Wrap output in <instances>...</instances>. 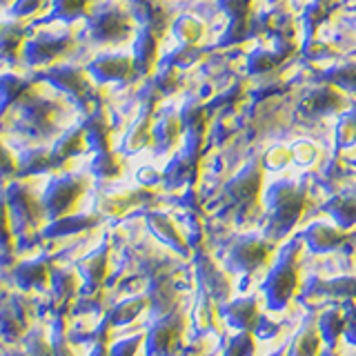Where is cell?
<instances>
[{"mask_svg": "<svg viewBox=\"0 0 356 356\" xmlns=\"http://www.w3.org/2000/svg\"><path fill=\"white\" fill-rule=\"evenodd\" d=\"M134 25H136V18H134L131 9L118 3L94 9L89 14V31L100 44H120L129 40L134 36Z\"/></svg>", "mask_w": 356, "mask_h": 356, "instance_id": "1", "label": "cell"}, {"mask_svg": "<svg viewBox=\"0 0 356 356\" xmlns=\"http://www.w3.org/2000/svg\"><path fill=\"white\" fill-rule=\"evenodd\" d=\"M87 185L89 178L81 174H67L54 178L42 192V205L44 211H47V220H58L74 214V209L87 192Z\"/></svg>", "mask_w": 356, "mask_h": 356, "instance_id": "2", "label": "cell"}, {"mask_svg": "<svg viewBox=\"0 0 356 356\" xmlns=\"http://www.w3.org/2000/svg\"><path fill=\"white\" fill-rule=\"evenodd\" d=\"M7 205L11 222H14V232L22 227V234H29L40 227V222L47 218V211L42 205V194H36L25 183H11L7 187Z\"/></svg>", "mask_w": 356, "mask_h": 356, "instance_id": "3", "label": "cell"}, {"mask_svg": "<svg viewBox=\"0 0 356 356\" xmlns=\"http://www.w3.org/2000/svg\"><path fill=\"white\" fill-rule=\"evenodd\" d=\"M267 200L274 209V218H272V225L276 234H285L292 229V225H296V220L300 218V214L305 211L307 200L303 196V192L292 183H278L270 189L267 194Z\"/></svg>", "mask_w": 356, "mask_h": 356, "instance_id": "4", "label": "cell"}, {"mask_svg": "<svg viewBox=\"0 0 356 356\" xmlns=\"http://www.w3.org/2000/svg\"><path fill=\"white\" fill-rule=\"evenodd\" d=\"M58 116L60 107L56 105V100L47 96L36 94L22 105V125H25V131L33 140L51 138L56 131L60 134V129H56L58 127Z\"/></svg>", "mask_w": 356, "mask_h": 356, "instance_id": "5", "label": "cell"}, {"mask_svg": "<svg viewBox=\"0 0 356 356\" xmlns=\"http://www.w3.org/2000/svg\"><path fill=\"white\" fill-rule=\"evenodd\" d=\"M300 111L309 116H327V114H341V111L350 109V98L334 85H323L314 89L312 94H307L300 100Z\"/></svg>", "mask_w": 356, "mask_h": 356, "instance_id": "6", "label": "cell"}, {"mask_svg": "<svg viewBox=\"0 0 356 356\" xmlns=\"http://www.w3.org/2000/svg\"><path fill=\"white\" fill-rule=\"evenodd\" d=\"M72 49V38L67 33L58 31H42L36 38H29L25 42L22 54L27 56L29 63H49L65 56Z\"/></svg>", "mask_w": 356, "mask_h": 356, "instance_id": "7", "label": "cell"}, {"mask_svg": "<svg viewBox=\"0 0 356 356\" xmlns=\"http://www.w3.org/2000/svg\"><path fill=\"white\" fill-rule=\"evenodd\" d=\"M181 345V323L178 316H167L156 323L145 337V350L149 356H176Z\"/></svg>", "mask_w": 356, "mask_h": 356, "instance_id": "8", "label": "cell"}, {"mask_svg": "<svg viewBox=\"0 0 356 356\" xmlns=\"http://www.w3.org/2000/svg\"><path fill=\"white\" fill-rule=\"evenodd\" d=\"M136 74L134 56L127 54H103L89 65V76L98 83H120Z\"/></svg>", "mask_w": 356, "mask_h": 356, "instance_id": "9", "label": "cell"}, {"mask_svg": "<svg viewBox=\"0 0 356 356\" xmlns=\"http://www.w3.org/2000/svg\"><path fill=\"white\" fill-rule=\"evenodd\" d=\"M263 185V165L261 163H252L245 170L232 178L227 185V196L232 200H236L238 205H243L245 209H250V205L256 203Z\"/></svg>", "mask_w": 356, "mask_h": 356, "instance_id": "10", "label": "cell"}, {"mask_svg": "<svg viewBox=\"0 0 356 356\" xmlns=\"http://www.w3.org/2000/svg\"><path fill=\"white\" fill-rule=\"evenodd\" d=\"M49 83L60 89L63 94H70L76 98H87V94L92 92V76L85 74L81 67H74V65H60L56 70L49 72Z\"/></svg>", "mask_w": 356, "mask_h": 356, "instance_id": "11", "label": "cell"}, {"mask_svg": "<svg viewBox=\"0 0 356 356\" xmlns=\"http://www.w3.org/2000/svg\"><path fill=\"white\" fill-rule=\"evenodd\" d=\"M294 285H296V270L292 265V259H287L276 267V272L270 276V281L265 283V292L272 307H283L289 300V296H292Z\"/></svg>", "mask_w": 356, "mask_h": 356, "instance_id": "12", "label": "cell"}, {"mask_svg": "<svg viewBox=\"0 0 356 356\" xmlns=\"http://www.w3.org/2000/svg\"><path fill=\"white\" fill-rule=\"evenodd\" d=\"M87 147H89V145H87V136H85L83 127H72V129L58 134L54 147L49 149L51 152V161H54V170L65 167L72 159L81 156Z\"/></svg>", "mask_w": 356, "mask_h": 356, "instance_id": "13", "label": "cell"}, {"mask_svg": "<svg viewBox=\"0 0 356 356\" xmlns=\"http://www.w3.org/2000/svg\"><path fill=\"white\" fill-rule=\"evenodd\" d=\"M16 285L25 292H44L51 285V270L49 263L36 259V261H25L16 267L14 272Z\"/></svg>", "mask_w": 356, "mask_h": 356, "instance_id": "14", "label": "cell"}, {"mask_svg": "<svg viewBox=\"0 0 356 356\" xmlns=\"http://www.w3.org/2000/svg\"><path fill=\"white\" fill-rule=\"evenodd\" d=\"M29 327V312L20 305V296L11 303L0 307V337L9 343H16L27 334Z\"/></svg>", "mask_w": 356, "mask_h": 356, "instance_id": "15", "label": "cell"}, {"mask_svg": "<svg viewBox=\"0 0 356 356\" xmlns=\"http://www.w3.org/2000/svg\"><path fill=\"white\" fill-rule=\"evenodd\" d=\"M131 14L145 29H152L159 36L170 25V9L163 0H134Z\"/></svg>", "mask_w": 356, "mask_h": 356, "instance_id": "16", "label": "cell"}, {"mask_svg": "<svg viewBox=\"0 0 356 356\" xmlns=\"http://www.w3.org/2000/svg\"><path fill=\"white\" fill-rule=\"evenodd\" d=\"M159 33L143 27L136 40H134V65H136V72L143 76H149L156 63H159Z\"/></svg>", "mask_w": 356, "mask_h": 356, "instance_id": "17", "label": "cell"}, {"mask_svg": "<svg viewBox=\"0 0 356 356\" xmlns=\"http://www.w3.org/2000/svg\"><path fill=\"white\" fill-rule=\"evenodd\" d=\"M198 156H200V152L185 147V152L178 154L170 163V167L165 170V174H163L165 183L170 187H181V185L194 183L198 176Z\"/></svg>", "mask_w": 356, "mask_h": 356, "instance_id": "18", "label": "cell"}, {"mask_svg": "<svg viewBox=\"0 0 356 356\" xmlns=\"http://www.w3.org/2000/svg\"><path fill=\"white\" fill-rule=\"evenodd\" d=\"M87 145L89 149L98 152H109L111 149V140H114V129H111V120L103 111H94L89 120L83 125Z\"/></svg>", "mask_w": 356, "mask_h": 356, "instance_id": "19", "label": "cell"}, {"mask_svg": "<svg viewBox=\"0 0 356 356\" xmlns=\"http://www.w3.org/2000/svg\"><path fill=\"white\" fill-rule=\"evenodd\" d=\"M267 256H270V248H267L265 243H259V241H241L236 248L232 250L229 263L234 267H238V270L252 272V270H256V267L263 265L267 261Z\"/></svg>", "mask_w": 356, "mask_h": 356, "instance_id": "20", "label": "cell"}, {"mask_svg": "<svg viewBox=\"0 0 356 356\" xmlns=\"http://www.w3.org/2000/svg\"><path fill=\"white\" fill-rule=\"evenodd\" d=\"M183 136V122H181V114H172V111H167V114L156 122L154 125V147L156 152H170L174 149L178 140Z\"/></svg>", "mask_w": 356, "mask_h": 356, "instance_id": "21", "label": "cell"}, {"mask_svg": "<svg viewBox=\"0 0 356 356\" xmlns=\"http://www.w3.org/2000/svg\"><path fill=\"white\" fill-rule=\"evenodd\" d=\"M36 85L29 83L27 78L16 76V74H5L0 78V100L5 105H25L27 100L36 96Z\"/></svg>", "mask_w": 356, "mask_h": 356, "instance_id": "22", "label": "cell"}, {"mask_svg": "<svg viewBox=\"0 0 356 356\" xmlns=\"http://www.w3.org/2000/svg\"><path fill=\"white\" fill-rule=\"evenodd\" d=\"M152 143H154V120H152V111L145 109L136 118V122L129 127L125 140H122V149H125V154H136L145 147H149Z\"/></svg>", "mask_w": 356, "mask_h": 356, "instance_id": "23", "label": "cell"}, {"mask_svg": "<svg viewBox=\"0 0 356 356\" xmlns=\"http://www.w3.org/2000/svg\"><path fill=\"white\" fill-rule=\"evenodd\" d=\"M147 222H149V229H152L161 241H165L167 245H172L174 250L187 254L185 236L181 234V229L176 227V222H174L170 216H165V214H149V216H147Z\"/></svg>", "mask_w": 356, "mask_h": 356, "instance_id": "24", "label": "cell"}, {"mask_svg": "<svg viewBox=\"0 0 356 356\" xmlns=\"http://www.w3.org/2000/svg\"><path fill=\"white\" fill-rule=\"evenodd\" d=\"M109 272V261H107V250H100L96 254H92L89 259H85V263H81V274L85 278V289L89 292H96L100 289V285L105 283Z\"/></svg>", "mask_w": 356, "mask_h": 356, "instance_id": "25", "label": "cell"}, {"mask_svg": "<svg viewBox=\"0 0 356 356\" xmlns=\"http://www.w3.org/2000/svg\"><path fill=\"white\" fill-rule=\"evenodd\" d=\"M54 170L51 152L42 147H31L18 159V176H36Z\"/></svg>", "mask_w": 356, "mask_h": 356, "instance_id": "26", "label": "cell"}, {"mask_svg": "<svg viewBox=\"0 0 356 356\" xmlns=\"http://www.w3.org/2000/svg\"><path fill=\"white\" fill-rule=\"evenodd\" d=\"M122 170H125V161L122 156L116 152H98L92 161V174L100 181H116V178L122 176Z\"/></svg>", "mask_w": 356, "mask_h": 356, "instance_id": "27", "label": "cell"}, {"mask_svg": "<svg viewBox=\"0 0 356 356\" xmlns=\"http://www.w3.org/2000/svg\"><path fill=\"white\" fill-rule=\"evenodd\" d=\"M98 222L96 216H65L58 220H49V225L44 227V236H70V234H78V232H85L89 227H94Z\"/></svg>", "mask_w": 356, "mask_h": 356, "instance_id": "28", "label": "cell"}, {"mask_svg": "<svg viewBox=\"0 0 356 356\" xmlns=\"http://www.w3.org/2000/svg\"><path fill=\"white\" fill-rule=\"evenodd\" d=\"M172 33L181 44H198L200 40H203L205 27L198 18L185 14V16H178L172 22Z\"/></svg>", "mask_w": 356, "mask_h": 356, "instance_id": "29", "label": "cell"}, {"mask_svg": "<svg viewBox=\"0 0 356 356\" xmlns=\"http://www.w3.org/2000/svg\"><path fill=\"white\" fill-rule=\"evenodd\" d=\"M149 305V296H136V298H127L118 303L114 309L109 312V323L111 325H127L134 318H136L140 312Z\"/></svg>", "mask_w": 356, "mask_h": 356, "instance_id": "30", "label": "cell"}, {"mask_svg": "<svg viewBox=\"0 0 356 356\" xmlns=\"http://www.w3.org/2000/svg\"><path fill=\"white\" fill-rule=\"evenodd\" d=\"M25 31H22L20 27H3L0 29V58H16V56L22 54V49H25Z\"/></svg>", "mask_w": 356, "mask_h": 356, "instance_id": "31", "label": "cell"}, {"mask_svg": "<svg viewBox=\"0 0 356 356\" xmlns=\"http://www.w3.org/2000/svg\"><path fill=\"white\" fill-rule=\"evenodd\" d=\"M343 238H345L343 232L330 225H321V222H316V225H312L307 229V241L314 250H332V248H337V245H341Z\"/></svg>", "mask_w": 356, "mask_h": 356, "instance_id": "32", "label": "cell"}, {"mask_svg": "<svg viewBox=\"0 0 356 356\" xmlns=\"http://www.w3.org/2000/svg\"><path fill=\"white\" fill-rule=\"evenodd\" d=\"M94 11L92 0H54V16L63 22H72Z\"/></svg>", "mask_w": 356, "mask_h": 356, "instance_id": "33", "label": "cell"}, {"mask_svg": "<svg viewBox=\"0 0 356 356\" xmlns=\"http://www.w3.org/2000/svg\"><path fill=\"white\" fill-rule=\"evenodd\" d=\"M330 16H332V0H312L303 11V25L307 29V38H312V33Z\"/></svg>", "mask_w": 356, "mask_h": 356, "instance_id": "34", "label": "cell"}, {"mask_svg": "<svg viewBox=\"0 0 356 356\" xmlns=\"http://www.w3.org/2000/svg\"><path fill=\"white\" fill-rule=\"evenodd\" d=\"M325 78H327L330 85L339 87L341 92H345V94H356V63L332 67Z\"/></svg>", "mask_w": 356, "mask_h": 356, "instance_id": "35", "label": "cell"}, {"mask_svg": "<svg viewBox=\"0 0 356 356\" xmlns=\"http://www.w3.org/2000/svg\"><path fill=\"white\" fill-rule=\"evenodd\" d=\"M225 314L232 325H236L241 330H250L256 321V303L254 300H236V303H232L225 309Z\"/></svg>", "mask_w": 356, "mask_h": 356, "instance_id": "36", "label": "cell"}, {"mask_svg": "<svg viewBox=\"0 0 356 356\" xmlns=\"http://www.w3.org/2000/svg\"><path fill=\"white\" fill-rule=\"evenodd\" d=\"M327 211L337 218L341 227H348L356 222V196H339L332 198V203L327 205Z\"/></svg>", "mask_w": 356, "mask_h": 356, "instance_id": "37", "label": "cell"}, {"mask_svg": "<svg viewBox=\"0 0 356 356\" xmlns=\"http://www.w3.org/2000/svg\"><path fill=\"white\" fill-rule=\"evenodd\" d=\"M281 63H283V58H281V56H278L276 51L259 49V51H254V54L250 56V58H248V74H252V76L272 74Z\"/></svg>", "mask_w": 356, "mask_h": 356, "instance_id": "38", "label": "cell"}, {"mask_svg": "<svg viewBox=\"0 0 356 356\" xmlns=\"http://www.w3.org/2000/svg\"><path fill=\"white\" fill-rule=\"evenodd\" d=\"M181 85H183L181 72H178V67H174V65H165L163 70L154 76V89L163 96L176 94L178 89H181Z\"/></svg>", "mask_w": 356, "mask_h": 356, "instance_id": "39", "label": "cell"}, {"mask_svg": "<svg viewBox=\"0 0 356 356\" xmlns=\"http://www.w3.org/2000/svg\"><path fill=\"white\" fill-rule=\"evenodd\" d=\"M16 250V232H14V222H11L9 214V205L7 200H0V252L11 254Z\"/></svg>", "mask_w": 356, "mask_h": 356, "instance_id": "40", "label": "cell"}, {"mask_svg": "<svg viewBox=\"0 0 356 356\" xmlns=\"http://www.w3.org/2000/svg\"><path fill=\"white\" fill-rule=\"evenodd\" d=\"M218 7L229 16V22H252L254 0H218Z\"/></svg>", "mask_w": 356, "mask_h": 356, "instance_id": "41", "label": "cell"}, {"mask_svg": "<svg viewBox=\"0 0 356 356\" xmlns=\"http://www.w3.org/2000/svg\"><path fill=\"white\" fill-rule=\"evenodd\" d=\"M354 143H356V111L348 109L337 125V145L341 149H345V147H352Z\"/></svg>", "mask_w": 356, "mask_h": 356, "instance_id": "42", "label": "cell"}, {"mask_svg": "<svg viewBox=\"0 0 356 356\" xmlns=\"http://www.w3.org/2000/svg\"><path fill=\"white\" fill-rule=\"evenodd\" d=\"M318 332L316 330H305V334L294 341L292 345V356H316L318 354Z\"/></svg>", "mask_w": 356, "mask_h": 356, "instance_id": "43", "label": "cell"}, {"mask_svg": "<svg viewBox=\"0 0 356 356\" xmlns=\"http://www.w3.org/2000/svg\"><path fill=\"white\" fill-rule=\"evenodd\" d=\"M200 56H203V49L198 47V44H181L176 51L170 54V63L167 65H174V67H189V65H194Z\"/></svg>", "mask_w": 356, "mask_h": 356, "instance_id": "44", "label": "cell"}, {"mask_svg": "<svg viewBox=\"0 0 356 356\" xmlns=\"http://www.w3.org/2000/svg\"><path fill=\"white\" fill-rule=\"evenodd\" d=\"M136 203H138V194H120V196L116 194L103 200V209L107 214L118 216V214H125V211Z\"/></svg>", "mask_w": 356, "mask_h": 356, "instance_id": "45", "label": "cell"}, {"mask_svg": "<svg viewBox=\"0 0 356 356\" xmlns=\"http://www.w3.org/2000/svg\"><path fill=\"white\" fill-rule=\"evenodd\" d=\"M18 176V159L7 145L0 140V181H11Z\"/></svg>", "mask_w": 356, "mask_h": 356, "instance_id": "46", "label": "cell"}, {"mask_svg": "<svg viewBox=\"0 0 356 356\" xmlns=\"http://www.w3.org/2000/svg\"><path fill=\"white\" fill-rule=\"evenodd\" d=\"M303 54L312 60H325V58H332L334 49H332L330 42H323L318 38H307L303 44Z\"/></svg>", "mask_w": 356, "mask_h": 356, "instance_id": "47", "label": "cell"}, {"mask_svg": "<svg viewBox=\"0 0 356 356\" xmlns=\"http://www.w3.org/2000/svg\"><path fill=\"white\" fill-rule=\"evenodd\" d=\"M292 161H294L292 149H287V147H272L263 159V163L270 167V170H283V167H287Z\"/></svg>", "mask_w": 356, "mask_h": 356, "instance_id": "48", "label": "cell"}, {"mask_svg": "<svg viewBox=\"0 0 356 356\" xmlns=\"http://www.w3.org/2000/svg\"><path fill=\"white\" fill-rule=\"evenodd\" d=\"M321 332L325 334L330 341H334L341 332H345V316L339 312H330V314L321 321Z\"/></svg>", "mask_w": 356, "mask_h": 356, "instance_id": "49", "label": "cell"}, {"mask_svg": "<svg viewBox=\"0 0 356 356\" xmlns=\"http://www.w3.org/2000/svg\"><path fill=\"white\" fill-rule=\"evenodd\" d=\"M292 156H294V161L298 165H309V163H314L316 161V156H318V149H316V145L314 143H309V140H298L294 147H292Z\"/></svg>", "mask_w": 356, "mask_h": 356, "instance_id": "50", "label": "cell"}, {"mask_svg": "<svg viewBox=\"0 0 356 356\" xmlns=\"http://www.w3.org/2000/svg\"><path fill=\"white\" fill-rule=\"evenodd\" d=\"M44 5H47V0H16V5H14V16H16V18L36 16L38 11H42Z\"/></svg>", "mask_w": 356, "mask_h": 356, "instance_id": "51", "label": "cell"}, {"mask_svg": "<svg viewBox=\"0 0 356 356\" xmlns=\"http://www.w3.org/2000/svg\"><path fill=\"white\" fill-rule=\"evenodd\" d=\"M89 356H109V348H107V343H96L94 345V350Z\"/></svg>", "mask_w": 356, "mask_h": 356, "instance_id": "52", "label": "cell"}, {"mask_svg": "<svg viewBox=\"0 0 356 356\" xmlns=\"http://www.w3.org/2000/svg\"><path fill=\"white\" fill-rule=\"evenodd\" d=\"M54 356H74V354H72L70 350H67L65 345H60V348H56V350H54Z\"/></svg>", "mask_w": 356, "mask_h": 356, "instance_id": "53", "label": "cell"}, {"mask_svg": "<svg viewBox=\"0 0 356 356\" xmlns=\"http://www.w3.org/2000/svg\"><path fill=\"white\" fill-rule=\"evenodd\" d=\"M274 356H278V354H274Z\"/></svg>", "mask_w": 356, "mask_h": 356, "instance_id": "54", "label": "cell"}, {"mask_svg": "<svg viewBox=\"0 0 356 356\" xmlns=\"http://www.w3.org/2000/svg\"><path fill=\"white\" fill-rule=\"evenodd\" d=\"M25 356H29V354H25Z\"/></svg>", "mask_w": 356, "mask_h": 356, "instance_id": "55", "label": "cell"}]
</instances>
